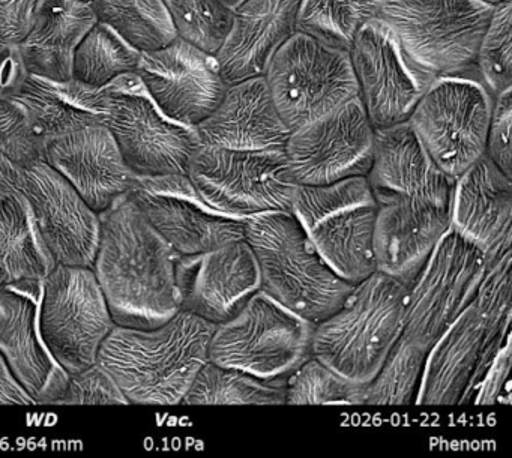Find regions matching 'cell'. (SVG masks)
Segmentation results:
<instances>
[{
  "label": "cell",
  "instance_id": "obj_4",
  "mask_svg": "<svg viewBox=\"0 0 512 458\" xmlns=\"http://www.w3.org/2000/svg\"><path fill=\"white\" fill-rule=\"evenodd\" d=\"M260 290L308 322H322L338 310L355 284L341 278L314 247L292 212L245 221Z\"/></svg>",
  "mask_w": 512,
  "mask_h": 458
},
{
  "label": "cell",
  "instance_id": "obj_20",
  "mask_svg": "<svg viewBox=\"0 0 512 458\" xmlns=\"http://www.w3.org/2000/svg\"><path fill=\"white\" fill-rule=\"evenodd\" d=\"M175 274L179 310L215 326L260 290L256 257L245 238L206 253L178 254Z\"/></svg>",
  "mask_w": 512,
  "mask_h": 458
},
{
  "label": "cell",
  "instance_id": "obj_39",
  "mask_svg": "<svg viewBox=\"0 0 512 458\" xmlns=\"http://www.w3.org/2000/svg\"><path fill=\"white\" fill-rule=\"evenodd\" d=\"M44 146L25 110L11 98L0 97V152L26 169L44 161Z\"/></svg>",
  "mask_w": 512,
  "mask_h": 458
},
{
  "label": "cell",
  "instance_id": "obj_15",
  "mask_svg": "<svg viewBox=\"0 0 512 458\" xmlns=\"http://www.w3.org/2000/svg\"><path fill=\"white\" fill-rule=\"evenodd\" d=\"M376 131L359 97L290 133L284 145L287 176L295 187H322L367 176Z\"/></svg>",
  "mask_w": 512,
  "mask_h": 458
},
{
  "label": "cell",
  "instance_id": "obj_17",
  "mask_svg": "<svg viewBox=\"0 0 512 458\" xmlns=\"http://www.w3.org/2000/svg\"><path fill=\"white\" fill-rule=\"evenodd\" d=\"M128 196L181 256L206 253L245 236V221L206 205L188 175L136 176Z\"/></svg>",
  "mask_w": 512,
  "mask_h": 458
},
{
  "label": "cell",
  "instance_id": "obj_49",
  "mask_svg": "<svg viewBox=\"0 0 512 458\" xmlns=\"http://www.w3.org/2000/svg\"><path fill=\"white\" fill-rule=\"evenodd\" d=\"M380 2H386V0H380Z\"/></svg>",
  "mask_w": 512,
  "mask_h": 458
},
{
  "label": "cell",
  "instance_id": "obj_29",
  "mask_svg": "<svg viewBox=\"0 0 512 458\" xmlns=\"http://www.w3.org/2000/svg\"><path fill=\"white\" fill-rule=\"evenodd\" d=\"M56 262L19 190L0 199V287L44 280Z\"/></svg>",
  "mask_w": 512,
  "mask_h": 458
},
{
  "label": "cell",
  "instance_id": "obj_46",
  "mask_svg": "<svg viewBox=\"0 0 512 458\" xmlns=\"http://www.w3.org/2000/svg\"><path fill=\"white\" fill-rule=\"evenodd\" d=\"M221 4L224 5V7L229 8V10H235L236 7H238L239 4H241L242 0H220Z\"/></svg>",
  "mask_w": 512,
  "mask_h": 458
},
{
  "label": "cell",
  "instance_id": "obj_43",
  "mask_svg": "<svg viewBox=\"0 0 512 458\" xmlns=\"http://www.w3.org/2000/svg\"><path fill=\"white\" fill-rule=\"evenodd\" d=\"M41 0H0V44H19L34 25Z\"/></svg>",
  "mask_w": 512,
  "mask_h": 458
},
{
  "label": "cell",
  "instance_id": "obj_11",
  "mask_svg": "<svg viewBox=\"0 0 512 458\" xmlns=\"http://www.w3.org/2000/svg\"><path fill=\"white\" fill-rule=\"evenodd\" d=\"M493 100L476 77H440L422 95L407 124L434 163L457 178L487 152Z\"/></svg>",
  "mask_w": 512,
  "mask_h": 458
},
{
  "label": "cell",
  "instance_id": "obj_24",
  "mask_svg": "<svg viewBox=\"0 0 512 458\" xmlns=\"http://www.w3.org/2000/svg\"><path fill=\"white\" fill-rule=\"evenodd\" d=\"M200 146L233 151L284 149L292 131L275 107L265 76L227 86L217 109L194 127Z\"/></svg>",
  "mask_w": 512,
  "mask_h": 458
},
{
  "label": "cell",
  "instance_id": "obj_18",
  "mask_svg": "<svg viewBox=\"0 0 512 458\" xmlns=\"http://www.w3.org/2000/svg\"><path fill=\"white\" fill-rule=\"evenodd\" d=\"M136 74L161 113L190 128L217 109L229 86L215 55L179 37L161 49L142 52Z\"/></svg>",
  "mask_w": 512,
  "mask_h": 458
},
{
  "label": "cell",
  "instance_id": "obj_19",
  "mask_svg": "<svg viewBox=\"0 0 512 458\" xmlns=\"http://www.w3.org/2000/svg\"><path fill=\"white\" fill-rule=\"evenodd\" d=\"M19 191L26 197L56 265L92 268L100 241V215L73 185L38 161L22 170Z\"/></svg>",
  "mask_w": 512,
  "mask_h": 458
},
{
  "label": "cell",
  "instance_id": "obj_34",
  "mask_svg": "<svg viewBox=\"0 0 512 458\" xmlns=\"http://www.w3.org/2000/svg\"><path fill=\"white\" fill-rule=\"evenodd\" d=\"M427 350L401 337L377 373L362 383L361 406H413Z\"/></svg>",
  "mask_w": 512,
  "mask_h": 458
},
{
  "label": "cell",
  "instance_id": "obj_3",
  "mask_svg": "<svg viewBox=\"0 0 512 458\" xmlns=\"http://www.w3.org/2000/svg\"><path fill=\"white\" fill-rule=\"evenodd\" d=\"M215 325L179 310L157 328L113 326L97 361L137 406H179L209 361Z\"/></svg>",
  "mask_w": 512,
  "mask_h": 458
},
{
  "label": "cell",
  "instance_id": "obj_7",
  "mask_svg": "<svg viewBox=\"0 0 512 458\" xmlns=\"http://www.w3.org/2000/svg\"><path fill=\"white\" fill-rule=\"evenodd\" d=\"M292 214L341 278L356 284L377 271V205L367 176L322 187H296Z\"/></svg>",
  "mask_w": 512,
  "mask_h": 458
},
{
  "label": "cell",
  "instance_id": "obj_45",
  "mask_svg": "<svg viewBox=\"0 0 512 458\" xmlns=\"http://www.w3.org/2000/svg\"><path fill=\"white\" fill-rule=\"evenodd\" d=\"M22 170L13 163L10 158L5 157L0 152V199L19 190L20 178H22Z\"/></svg>",
  "mask_w": 512,
  "mask_h": 458
},
{
  "label": "cell",
  "instance_id": "obj_9",
  "mask_svg": "<svg viewBox=\"0 0 512 458\" xmlns=\"http://www.w3.org/2000/svg\"><path fill=\"white\" fill-rule=\"evenodd\" d=\"M313 326L259 290L232 319L215 326L209 361L262 379L287 376L310 358Z\"/></svg>",
  "mask_w": 512,
  "mask_h": 458
},
{
  "label": "cell",
  "instance_id": "obj_21",
  "mask_svg": "<svg viewBox=\"0 0 512 458\" xmlns=\"http://www.w3.org/2000/svg\"><path fill=\"white\" fill-rule=\"evenodd\" d=\"M43 283L29 280L0 287V355L35 406L55 404L70 376L41 335Z\"/></svg>",
  "mask_w": 512,
  "mask_h": 458
},
{
  "label": "cell",
  "instance_id": "obj_12",
  "mask_svg": "<svg viewBox=\"0 0 512 458\" xmlns=\"http://www.w3.org/2000/svg\"><path fill=\"white\" fill-rule=\"evenodd\" d=\"M109 115L106 125L136 176L187 175L199 148L194 128L170 121L155 106L136 73L106 86Z\"/></svg>",
  "mask_w": 512,
  "mask_h": 458
},
{
  "label": "cell",
  "instance_id": "obj_47",
  "mask_svg": "<svg viewBox=\"0 0 512 458\" xmlns=\"http://www.w3.org/2000/svg\"><path fill=\"white\" fill-rule=\"evenodd\" d=\"M484 2H487V4L496 5L499 4V2H502V0H484Z\"/></svg>",
  "mask_w": 512,
  "mask_h": 458
},
{
  "label": "cell",
  "instance_id": "obj_48",
  "mask_svg": "<svg viewBox=\"0 0 512 458\" xmlns=\"http://www.w3.org/2000/svg\"><path fill=\"white\" fill-rule=\"evenodd\" d=\"M80 2H92V0H80Z\"/></svg>",
  "mask_w": 512,
  "mask_h": 458
},
{
  "label": "cell",
  "instance_id": "obj_28",
  "mask_svg": "<svg viewBox=\"0 0 512 458\" xmlns=\"http://www.w3.org/2000/svg\"><path fill=\"white\" fill-rule=\"evenodd\" d=\"M11 100L25 110L44 143L89 125L104 124L109 115L106 89L74 79L55 82L29 74Z\"/></svg>",
  "mask_w": 512,
  "mask_h": 458
},
{
  "label": "cell",
  "instance_id": "obj_13",
  "mask_svg": "<svg viewBox=\"0 0 512 458\" xmlns=\"http://www.w3.org/2000/svg\"><path fill=\"white\" fill-rule=\"evenodd\" d=\"M115 325L92 268L56 265L44 278L40 331L68 374L97 362L101 344Z\"/></svg>",
  "mask_w": 512,
  "mask_h": 458
},
{
  "label": "cell",
  "instance_id": "obj_32",
  "mask_svg": "<svg viewBox=\"0 0 512 458\" xmlns=\"http://www.w3.org/2000/svg\"><path fill=\"white\" fill-rule=\"evenodd\" d=\"M91 5L98 22L139 52L161 49L178 37L164 0H92Z\"/></svg>",
  "mask_w": 512,
  "mask_h": 458
},
{
  "label": "cell",
  "instance_id": "obj_22",
  "mask_svg": "<svg viewBox=\"0 0 512 458\" xmlns=\"http://www.w3.org/2000/svg\"><path fill=\"white\" fill-rule=\"evenodd\" d=\"M449 229L482 251L487 268L512 250V178L487 155L455 178Z\"/></svg>",
  "mask_w": 512,
  "mask_h": 458
},
{
  "label": "cell",
  "instance_id": "obj_35",
  "mask_svg": "<svg viewBox=\"0 0 512 458\" xmlns=\"http://www.w3.org/2000/svg\"><path fill=\"white\" fill-rule=\"evenodd\" d=\"M380 0H301L299 31L349 50L356 31L376 17Z\"/></svg>",
  "mask_w": 512,
  "mask_h": 458
},
{
  "label": "cell",
  "instance_id": "obj_14",
  "mask_svg": "<svg viewBox=\"0 0 512 458\" xmlns=\"http://www.w3.org/2000/svg\"><path fill=\"white\" fill-rule=\"evenodd\" d=\"M485 271L482 251L449 229L407 283L403 337L428 350L475 301Z\"/></svg>",
  "mask_w": 512,
  "mask_h": 458
},
{
  "label": "cell",
  "instance_id": "obj_31",
  "mask_svg": "<svg viewBox=\"0 0 512 458\" xmlns=\"http://www.w3.org/2000/svg\"><path fill=\"white\" fill-rule=\"evenodd\" d=\"M473 302L481 316L484 338L475 373L458 406H469L473 391L488 365L512 337V250L488 266Z\"/></svg>",
  "mask_w": 512,
  "mask_h": 458
},
{
  "label": "cell",
  "instance_id": "obj_36",
  "mask_svg": "<svg viewBox=\"0 0 512 458\" xmlns=\"http://www.w3.org/2000/svg\"><path fill=\"white\" fill-rule=\"evenodd\" d=\"M362 383L353 382L311 355L286 376L290 406H361Z\"/></svg>",
  "mask_w": 512,
  "mask_h": 458
},
{
  "label": "cell",
  "instance_id": "obj_41",
  "mask_svg": "<svg viewBox=\"0 0 512 458\" xmlns=\"http://www.w3.org/2000/svg\"><path fill=\"white\" fill-rule=\"evenodd\" d=\"M512 88L494 97L487 134V155L505 175L512 178Z\"/></svg>",
  "mask_w": 512,
  "mask_h": 458
},
{
  "label": "cell",
  "instance_id": "obj_10",
  "mask_svg": "<svg viewBox=\"0 0 512 458\" xmlns=\"http://www.w3.org/2000/svg\"><path fill=\"white\" fill-rule=\"evenodd\" d=\"M187 175L206 205L233 220L292 212L296 187L287 176L283 149L233 151L199 146Z\"/></svg>",
  "mask_w": 512,
  "mask_h": 458
},
{
  "label": "cell",
  "instance_id": "obj_44",
  "mask_svg": "<svg viewBox=\"0 0 512 458\" xmlns=\"http://www.w3.org/2000/svg\"><path fill=\"white\" fill-rule=\"evenodd\" d=\"M0 406H35L31 395L17 382L2 355H0Z\"/></svg>",
  "mask_w": 512,
  "mask_h": 458
},
{
  "label": "cell",
  "instance_id": "obj_16",
  "mask_svg": "<svg viewBox=\"0 0 512 458\" xmlns=\"http://www.w3.org/2000/svg\"><path fill=\"white\" fill-rule=\"evenodd\" d=\"M349 55L358 97L374 131L409 121L436 80L409 58L394 32L377 17L356 31Z\"/></svg>",
  "mask_w": 512,
  "mask_h": 458
},
{
  "label": "cell",
  "instance_id": "obj_42",
  "mask_svg": "<svg viewBox=\"0 0 512 458\" xmlns=\"http://www.w3.org/2000/svg\"><path fill=\"white\" fill-rule=\"evenodd\" d=\"M512 340H506L502 349L494 356L485 370L470 398L469 406H494L503 403L505 392L509 394V377H511Z\"/></svg>",
  "mask_w": 512,
  "mask_h": 458
},
{
  "label": "cell",
  "instance_id": "obj_25",
  "mask_svg": "<svg viewBox=\"0 0 512 458\" xmlns=\"http://www.w3.org/2000/svg\"><path fill=\"white\" fill-rule=\"evenodd\" d=\"M301 0H242L217 58L229 85L263 76L278 49L299 31Z\"/></svg>",
  "mask_w": 512,
  "mask_h": 458
},
{
  "label": "cell",
  "instance_id": "obj_40",
  "mask_svg": "<svg viewBox=\"0 0 512 458\" xmlns=\"http://www.w3.org/2000/svg\"><path fill=\"white\" fill-rule=\"evenodd\" d=\"M56 406H127L128 400L109 371L95 362L68 376L67 386Z\"/></svg>",
  "mask_w": 512,
  "mask_h": 458
},
{
  "label": "cell",
  "instance_id": "obj_2",
  "mask_svg": "<svg viewBox=\"0 0 512 458\" xmlns=\"http://www.w3.org/2000/svg\"><path fill=\"white\" fill-rule=\"evenodd\" d=\"M100 241L92 271L116 325L151 329L179 311L178 253L127 194L100 212Z\"/></svg>",
  "mask_w": 512,
  "mask_h": 458
},
{
  "label": "cell",
  "instance_id": "obj_23",
  "mask_svg": "<svg viewBox=\"0 0 512 458\" xmlns=\"http://www.w3.org/2000/svg\"><path fill=\"white\" fill-rule=\"evenodd\" d=\"M44 161L61 173L97 214L127 194L136 182L104 124L47 140Z\"/></svg>",
  "mask_w": 512,
  "mask_h": 458
},
{
  "label": "cell",
  "instance_id": "obj_5",
  "mask_svg": "<svg viewBox=\"0 0 512 458\" xmlns=\"http://www.w3.org/2000/svg\"><path fill=\"white\" fill-rule=\"evenodd\" d=\"M407 284L376 271L341 307L313 326L311 355L353 382L367 383L406 326Z\"/></svg>",
  "mask_w": 512,
  "mask_h": 458
},
{
  "label": "cell",
  "instance_id": "obj_6",
  "mask_svg": "<svg viewBox=\"0 0 512 458\" xmlns=\"http://www.w3.org/2000/svg\"><path fill=\"white\" fill-rule=\"evenodd\" d=\"M493 7L484 0H386L376 17L431 76L478 79L476 53Z\"/></svg>",
  "mask_w": 512,
  "mask_h": 458
},
{
  "label": "cell",
  "instance_id": "obj_27",
  "mask_svg": "<svg viewBox=\"0 0 512 458\" xmlns=\"http://www.w3.org/2000/svg\"><path fill=\"white\" fill-rule=\"evenodd\" d=\"M484 326L475 302L428 347L416 406H458L481 353Z\"/></svg>",
  "mask_w": 512,
  "mask_h": 458
},
{
  "label": "cell",
  "instance_id": "obj_26",
  "mask_svg": "<svg viewBox=\"0 0 512 458\" xmlns=\"http://www.w3.org/2000/svg\"><path fill=\"white\" fill-rule=\"evenodd\" d=\"M97 22L91 2L41 0L34 25L17 44L28 74L55 82L73 79L74 53Z\"/></svg>",
  "mask_w": 512,
  "mask_h": 458
},
{
  "label": "cell",
  "instance_id": "obj_8",
  "mask_svg": "<svg viewBox=\"0 0 512 458\" xmlns=\"http://www.w3.org/2000/svg\"><path fill=\"white\" fill-rule=\"evenodd\" d=\"M290 131L358 97L349 50L298 31L275 52L263 74Z\"/></svg>",
  "mask_w": 512,
  "mask_h": 458
},
{
  "label": "cell",
  "instance_id": "obj_33",
  "mask_svg": "<svg viewBox=\"0 0 512 458\" xmlns=\"http://www.w3.org/2000/svg\"><path fill=\"white\" fill-rule=\"evenodd\" d=\"M142 52L110 26L97 22L74 53L73 79L103 89L125 74L137 73Z\"/></svg>",
  "mask_w": 512,
  "mask_h": 458
},
{
  "label": "cell",
  "instance_id": "obj_38",
  "mask_svg": "<svg viewBox=\"0 0 512 458\" xmlns=\"http://www.w3.org/2000/svg\"><path fill=\"white\" fill-rule=\"evenodd\" d=\"M479 82L493 97L512 88V2L494 5L475 62Z\"/></svg>",
  "mask_w": 512,
  "mask_h": 458
},
{
  "label": "cell",
  "instance_id": "obj_37",
  "mask_svg": "<svg viewBox=\"0 0 512 458\" xmlns=\"http://www.w3.org/2000/svg\"><path fill=\"white\" fill-rule=\"evenodd\" d=\"M176 35L217 55L232 29L233 11L220 0H164Z\"/></svg>",
  "mask_w": 512,
  "mask_h": 458
},
{
  "label": "cell",
  "instance_id": "obj_30",
  "mask_svg": "<svg viewBox=\"0 0 512 458\" xmlns=\"http://www.w3.org/2000/svg\"><path fill=\"white\" fill-rule=\"evenodd\" d=\"M184 406H283L286 376L262 379L208 361L194 377Z\"/></svg>",
  "mask_w": 512,
  "mask_h": 458
},
{
  "label": "cell",
  "instance_id": "obj_1",
  "mask_svg": "<svg viewBox=\"0 0 512 458\" xmlns=\"http://www.w3.org/2000/svg\"><path fill=\"white\" fill-rule=\"evenodd\" d=\"M367 179L377 205L376 269L407 284L449 230L455 178L404 122L376 131Z\"/></svg>",
  "mask_w": 512,
  "mask_h": 458
}]
</instances>
